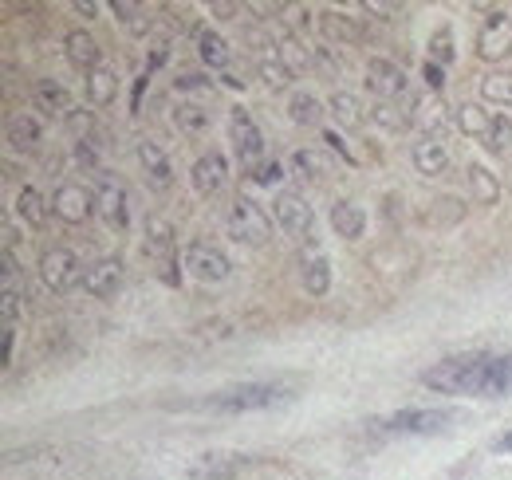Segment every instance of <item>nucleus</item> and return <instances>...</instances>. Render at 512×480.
<instances>
[{"instance_id":"obj_1","label":"nucleus","mask_w":512,"mask_h":480,"mask_svg":"<svg viewBox=\"0 0 512 480\" xmlns=\"http://www.w3.org/2000/svg\"><path fill=\"white\" fill-rule=\"evenodd\" d=\"M422 382L438 394L505 398L512 390V355H457V359L430 366Z\"/></svg>"},{"instance_id":"obj_2","label":"nucleus","mask_w":512,"mask_h":480,"mask_svg":"<svg viewBox=\"0 0 512 480\" xmlns=\"http://www.w3.org/2000/svg\"><path fill=\"white\" fill-rule=\"evenodd\" d=\"M288 390L272 386V382H241L229 390H217L213 398L201 402V410H217V414H249V410H268L276 402H284Z\"/></svg>"},{"instance_id":"obj_3","label":"nucleus","mask_w":512,"mask_h":480,"mask_svg":"<svg viewBox=\"0 0 512 480\" xmlns=\"http://www.w3.org/2000/svg\"><path fill=\"white\" fill-rule=\"evenodd\" d=\"M272 213H276V225L292 240H300V244L316 240V213H312V205L300 193H276Z\"/></svg>"},{"instance_id":"obj_4","label":"nucleus","mask_w":512,"mask_h":480,"mask_svg":"<svg viewBox=\"0 0 512 480\" xmlns=\"http://www.w3.org/2000/svg\"><path fill=\"white\" fill-rule=\"evenodd\" d=\"M229 229L233 237L245 240V244H268L272 240V217L264 213V205L253 201V197H237L233 209H229Z\"/></svg>"},{"instance_id":"obj_5","label":"nucleus","mask_w":512,"mask_h":480,"mask_svg":"<svg viewBox=\"0 0 512 480\" xmlns=\"http://www.w3.org/2000/svg\"><path fill=\"white\" fill-rule=\"evenodd\" d=\"M182 264L190 268V276L201 280V284H221V280L233 276V260L217 244H209V240H193L190 248H186V256H182Z\"/></svg>"},{"instance_id":"obj_6","label":"nucleus","mask_w":512,"mask_h":480,"mask_svg":"<svg viewBox=\"0 0 512 480\" xmlns=\"http://www.w3.org/2000/svg\"><path fill=\"white\" fill-rule=\"evenodd\" d=\"M146 256H154L162 264V280L170 288L182 284V272H174L178 268V240H174V225L170 221H162V217L146 221Z\"/></svg>"},{"instance_id":"obj_7","label":"nucleus","mask_w":512,"mask_h":480,"mask_svg":"<svg viewBox=\"0 0 512 480\" xmlns=\"http://www.w3.org/2000/svg\"><path fill=\"white\" fill-rule=\"evenodd\" d=\"M40 280H44V288L64 296L75 284H83V264H79V256L71 248H48L40 256Z\"/></svg>"},{"instance_id":"obj_8","label":"nucleus","mask_w":512,"mask_h":480,"mask_svg":"<svg viewBox=\"0 0 512 480\" xmlns=\"http://www.w3.org/2000/svg\"><path fill=\"white\" fill-rule=\"evenodd\" d=\"M229 130H233L237 162H241V170H245V178H249L256 166H260V158H264V134L256 130V122L249 119V111H241V107H233V115H229Z\"/></svg>"},{"instance_id":"obj_9","label":"nucleus","mask_w":512,"mask_h":480,"mask_svg":"<svg viewBox=\"0 0 512 480\" xmlns=\"http://www.w3.org/2000/svg\"><path fill=\"white\" fill-rule=\"evenodd\" d=\"M481 60H505L512 52V8H493L477 32Z\"/></svg>"},{"instance_id":"obj_10","label":"nucleus","mask_w":512,"mask_h":480,"mask_svg":"<svg viewBox=\"0 0 512 480\" xmlns=\"http://www.w3.org/2000/svg\"><path fill=\"white\" fill-rule=\"evenodd\" d=\"M99 209V197L87 189V185H79V181H64L56 193H52V213L67 221V225H83L91 213Z\"/></svg>"},{"instance_id":"obj_11","label":"nucleus","mask_w":512,"mask_h":480,"mask_svg":"<svg viewBox=\"0 0 512 480\" xmlns=\"http://www.w3.org/2000/svg\"><path fill=\"white\" fill-rule=\"evenodd\" d=\"M457 421V410H398L386 418V429L394 433H446Z\"/></svg>"},{"instance_id":"obj_12","label":"nucleus","mask_w":512,"mask_h":480,"mask_svg":"<svg viewBox=\"0 0 512 480\" xmlns=\"http://www.w3.org/2000/svg\"><path fill=\"white\" fill-rule=\"evenodd\" d=\"M363 79H367V91L379 95L383 103H394V99L406 95V71L390 60H367Z\"/></svg>"},{"instance_id":"obj_13","label":"nucleus","mask_w":512,"mask_h":480,"mask_svg":"<svg viewBox=\"0 0 512 480\" xmlns=\"http://www.w3.org/2000/svg\"><path fill=\"white\" fill-rule=\"evenodd\" d=\"M123 288V260H95L83 272V292L95 300H115Z\"/></svg>"},{"instance_id":"obj_14","label":"nucleus","mask_w":512,"mask_h":480,"mask_svg":"<svg viewBox=\"0 0 512 480\" xmlns=\"http://www.w3.org/2000/svg\"><path fill=\"white\" fill-rule=\"evenodd\" d=\"M193 189L201 193V197H217L221 189H225V181H229V162L217 154V150H209V154H201L197 162H193Z\"/></svg>"},{"instance_id":"obj_15","label":"nucleus","mask_w":512,"mask_h":480,"mask_svg":"<svg viewBox=\"0 0 512 480\" xmlns=\"http://www.w3.org/2000/svg\"><path fill=\"white\" fill-rule=\"evenodd\" d=\"M64 52H67V63H71L75 71H83V75H91L95 67H103V48H99V40H95L91 32H83V28L67 32Z\"/></svg>"},{"instance_id":"obj_16","label":"nucleus","mask_w":512,"mask_h":480,"mask_svg":"<svg viewBox=\"0 0 512 480\" xmlns=\"http://www.w3.org/2000/svg\"><path fill=\"white\" fill-rule=\"evenodd\" d=\"M138 162H142V170H146V181H150V189H158V193H166L170 185H174V166H170V158L162 154V146L158 142H138Z\"/></svg>"},{"instance_id":"obj_17","label":"nucleus","mask_w":512,"mask_h":480,"mask_svg":"<svg viewBox=\"0 0 512 480\" xmlns=\"http://www.w3.org/2000/svg\"><path fill=\"white\" fill-rule=\"evenodd\" d=\"M99 213H103V221L111 225V229H119V233H127L130 225V209H127V189L123 185H115V181L103 178V185H99Z\"/></svg>"},{"instance_id":"obj_18","label":"nucleus","mask_w":512,"mask_h":480,"mask_svg":"<svg viewBox=\"0 0 512 480\" xmlns=\"http://www.w3.org/2000/svg\"><path fill=\"white\" fill-rule=\"evenodd\" d=\"M410 158H414V170H418L422 178H442V174L449 170V150L438 142V138H422V142H414Z\"/></svg>"},{"instance_id":"obj_19","label":"nucleus","mask_w":512,"mask_h":480,"mask_svg":"<svg viewBox=\"0 0 512 480\" xmlns=\"http://www.w3.org/2000/svg\"><path fill=\"white\" fill-rule=\"evenodd\" d=\"M253 457H241V453H205L197 465H193V477L201 480H225L241 469H249Z\"/></svg>"},{"instance_id":"obj_20","label":"nucleus","mask_w":512,"mask_h":480,"mask_svg":"<svg viewBox=\"0 0 512 480\" xmlns=\"http://www.w3.org/2000/svg\"><path fill=\"white\" fill-rule=\"evenodd\" d=\"M410 122L426 134V138H438L442 130L449 126V107L434 95V99H418L414 111H410Z\"/></svg>"},{"instance_id":"obj_21","label":"nucleus","mask_w":512,"mask_h":480,"mask_svg":"<svg viewBox=\"0 0 512 480\" xmlns=\"http://www.w3.org/2000/svg\"><path fill=\"white\" fill-rule=\"evenodd\" d=\"M331 229L343 240H359L367 233V213H363V205H355V201H335V205H331Z\"/></svg>"},{"instance_id":"obj_22","label":"nucleus","mask_w":512,"mask_h":480,"mask_svg":"<svg viewBox=\"0 0 512 480\" xmlns=\"http://www.w3.org/2000/svg\"><path fill=\"white\" fill-rule=\"evenodd\" d=\"M32 99H36V107H40L44 115H60V119L71 115V95H67L64 83H56V79H36Z\"/></svg>"},{"instance_id":"obj_23","label":"nucleus","mask_w":512,"mask_h":480,"mask_svg":"<svg viewBox=\"0 0 512 480\" xmlns=\"http://www.w3.org/2000/svg\"><path fill=\"white\" fill-rule=\"evenodd\" d=\"M4 138H8V146H12V150L28 154V150H36V146H40V122L32 119V115H12L8 126H4Z\"/></svg>"},{"instance_id":"obj_24","label":"nucleus","mask_w":512,"mask_h":480,"mask_svg":"<svg viewBox=\"0 0 512 480\" xmlns=\"http://www.w3.org/2000/svg\"><path fill=\"white\" fill-rule=\"evenodd\" d=\"M465 174H469V189H473V201H477V205H489V209H493V205L501 201V181L493 178V170H485V166L473 162Z\"/></svg>"},{"instance_id":"obj_25","label":"nucleus","mask_w":512,"mask_h":480,"mask_svg":"<svg viewBox=\"0 0 512 480\" xmlns=\"http://www.w3.org/2000/svg\"><path fill=\"white\" fill-rule=\"evenodd\" d=\"M115 95H119L115 71L111 67H95L87 75V99H91V107H107V103H115Z\"/></svg>"},{"instance_id":"obj_26","label":"nucleus","mask_w":512,"mask_h":480,"mask_svg":"<svg viewBox=\"0 0 512 480\" xmlns=\"http://www.w3.org/2000/svg\"><path fill=\"white\" fill-rule=\"evenodd\" d=\"M48 201H44V193L40 189H32V185H24L20 193H16V213L32 225V229H44V221H48Z\"/></svg>"},{"instance_id":"obj_27","label":"nucleus","mask_w":512,"mask_h":480,"mask_svg":"<svg viewBox=\"0 0 512 480\" xmlns=\"http://www.w3.org/2000/svg\"><path fill=\"white\" fill-rule=\"evenodd\" d=\"M304 288L316 296V300H323L327 292H331V264H327V256H320V252H312L304 264Z\"/></svg>"},{"instance_id":"obj_28","label":"nucleus","mask_w":512,"mask_h":480,"mask_svg":"<svg viewBox=\"0 0 512 480\" xmlns=\"http://www.w3.org/2000/svg\"><path fill=\"white\" fill-rule=\"evenodd\" d=\"M327 107H331L335 122H339V126H347V130H359V126L367 122V119H363V103H359L355 95H347V91H335Z\"/></svg>"},{"instance_id":"obj_29","label":"nucleus","mask_w":512,"mask_h":480,"mask_svg":"<svg viewBox=\"0 0 512 480\" xmlns=\"http://www.w3.org/2000/svg\"><path fill=\"white\" fill-rule=\"evenodd\" d=\"M320 28L331 40H343V44H359V40H363V28H359L351 16H343V12H323Z\"/></svg>"},{"instance_id":"obj_30","label":"nucleus","mask_w":512,"mask_h":480,"mask_svg":"<svg viewBox=\"0 0 512 480\" xmlns=\"http://www.w3.org/2000/svg\"><path fill=\"white\" fill-rule=\"evenodd\" d=\"M197 52H201V60L209 63V67H221V71L233 63V52H229V44H225L217 32H205V28L197 32Z\"/></svg>"},{"instance_id":"obj_31","label":"nucleus","mask_w":512,"mask_h":480,"mask_svg":"<svg viewBox=\"0 0 512 480\" xmlns=\"http://www.w3.org/2000/svg\"><path fill=\"white\" fill-rule=\"evenodd\" d=\"M457 126H461V134H469V138H485L489 126H493V115H489L485 107H477V103H461V107H457Z\"/></svg>"},{"instance_id":"obj_32","label":"nucleus","mask_w":512,"mask_h":480,"mask_svg":"<svg viewBox=\"0 0 512 480\" xmlns=\"http://www.w3.org/2000/svg\"><path fill=\"white\" fill-rule=\"evenodd\" d=\"M481 99L493 107H512V71H493L481 79Z\"/></svg>"},{"instance_id":"obj_33","label":"nucleus","mask_w":512,"mask_h":480,"mask_svg":"<svg viewBox=\"0 0 512 480\" xmlns=\"http://www.w3.org/2000/svg\"><path fill=\"white\" fill-rule=\"evenodd\" d=\"M323 115L320 99L316 95H308V91H296L292 99H288V119L296 122V126H316Z\"/></svg>"},{"instance_id":"obj_34","label":"nucleus","mask_w":512,"mask_h":480,"mask_svg":"<svg viewBox=\"0 0 512 480\" xmlns=\"http://www.w3.org/2000/svg\"><path fill=\"white\" fill-rule=\"evenodd\" d=\"M174 126H178L182 134H205V130H209V111L197 107V103H178V107H174Z\"/></svg>"},{"instance_id":"obj_35","label":"nucleus","mask_w":512,"mask_h":480,"mask_svg":"<svg viewBox=\"0 0 512 480\" xmlns=\"http://www.w3.org/2000/svg\"><path fill=\"white\" fill-rule=\"evenodd\" d=\"M256 71H260V79H264L272 91H284L288 79H292V67L280 60V52H276V56H260V60H256Z\"/></svg>"},{"instance_id":"obj_36","label":"nucleus","mask_w":512,"mask_h":480,"mask_svg":"<svg viewBox=\"0 0 512 480\" xmlns=\"http://www.w3.org/2000/svg\"><path fill=\"white\" fill-rule=\"evenodd\" d=\"M512 142V119H505V115H493V126H489V134L481 138V146L485 150H493V154H505Z\"/></svg>"},{"instance_id":"obj_37","label":"nucleus","mask_w":512,"mask_h":480,"mask_svg":"<svg viewBox=\"0 0 512 480\" xmlns=\"http://www.w3.org/2000/svg\"><path fill=\"white\" fill-rule=\"evenodd\" d=\"M296 170L300 174H308V178H323V174H331V162L327 158H320L316 150H296Z\"/></svg>"},{"instance_id":"obj_38","label":"nucleus","mask_w":512,"mask_h":480,"mask_svg":"<svg viewBox=\"0 0 512 480\" xmlns=\"http://www.w3.org/2000/svg\"><path fill=\"white\" fill-rule=\"evenodd\" d=\"M371 119L379 122V126H386V130H402V126L410 122V115H402L394 103H383V99H379V103L371 107Z\"/></svg>"},{"instance_id":"obj_39","label":"nucleus","mask_w":512,"mask_h":480,"mask_svg":"<svg viewBox=\"0 0 512 480\" xmlns=\"http://www.w3.org/2000/svg\"><path fill=\"white\" fill-rule=\"evenodd\" d=\"M430 60L438 63V67H446L453 60V32L449 28H438L434 36H430Z\"/></svg>"},{"instance_id":"obj_40","label":"nucleus","mask_w":512,"mask_h":480,"mask_svg":"<svg viewBox=\"0 0 512 480\" xmlns=\"http://www.w3.org/2000/svg\"><path fill=\"white\" fill-rule=\"evenodd\" d=\"M174 91H182V95H213V79L209 75H178Z\"/></svg>"},{"instance_id":"obj_41","label":"nucleus","mask_w":512,"mask_h":480,"mask_svg":"<svg viewBox=\"0 0 512 480\" xmlns=\"http://www.w3.org/2000/svg\"><path fill=\"white\" fill-rule=\"evenodd\" d=\"M280 178H284L280 162H260L253 174H249V181H253V185H276Z\"/></svg>"},{"instance_id":"obj_42","label":"nucleus","mask_w":512,"mask_h":480,"mask_svg":"<svg viewBox=\"0 0 512 480\" xmlns=\"http://www.w3.org/2000/svg\"><path fill=\"white\" fill-rule=\"evenodd\" d=\"M422 79H426V87H430V91H442V87H446V71H442L434 60L422 63Z\"/></svg>"},{"instance_id":"obj_43","label":"nucleus","mask_w":512,"mask_h":480,"mask_svg":"<svg viewBox=\"0 0 512 480\" xmlns=\"http://www.w3.org/2000/svg\"><path fill=\"white\" fill-rule=\"evenodd\" d=\"M323 142H327V150H335V154H339V158H343L347 166H355V154L347 150V142H343V138H339L335 130H323Z\"/></svg>"},{"instance_id":"obj_44","label":"nucleus","mask_w":512,"mask_h":480,"mask_svg":"<svg viewBox=\"0 0 512 480\" xmlns=\"http://www.w3.org/2000/svg\"><path fill=\"white\" fill-rule=\"evenodd\" d=\"M312 63H320V67L327 71V75H335V71L343 67V63H339L335 56H331V48H312Z\"/></svg>"},{"instance_id":"obj_45","label":"nucleus","mask_w":512,"mask_h":480,"mask_svg":"<svg viewBox=\"0 0 512 480\" xmlns=\"http://www.w3.org/2000/svg\"><path fill=\"white\" fill-rule=\"evenodd\" d=\"M111 12H115L119 20H127V24H134V16H142V8L130 4V0H111Z\"/></svg>"},{"instance_id":"obj_46","label":"nucleus","mask_w":512,"mask_h":480,"mask_svg":"<svg viewBox=\"0 0 512 480\" xmlns=\"http://www.w3.org/2000/svg\"><path fill=\"white\" fill-rule=\"evenodd\" d=\"M67 126H71L75 134L91 138V115H79V111H71V115H67Z\"/></svg>"},{"instance_id":"obj_47","label":"nucleus","mask_w":512,"mask_h":480,"mask_svg":"<svg viewBox=\"0 0 512 480\" xmlns=\"http://www.w3.org/2000/svg\"><path fill=\"white\" fill-rule=\"evenodd\" d=\"M209 12H217V16H225V20H233V16L241 12V4H225V0H217V4H209Z\"/></svg>"},{"instance_id":"obj_48","label":"nucleus","mask_w":512,"mask_h":480,"mask_svg":"<svg viewBox=\"0 0 512 480\" xmlns=\"http://www.w3.org/2000/svg\"><path fill=\"white\" fill-rule=\"evenodd\" d=\"M493 453H512V429L505 433V437H497V441H493Z\"/></svg>"},{"instance_id":"obj_49","label":"nucleus","mask_w":512,"mask_h":480,"mask_svg":"<svg viewBox=\"0 0 512 480\" xmlns=\"http://www.w3.org/2000/svg\"><path fill=\"white\" fill-rule=\"evenodd\" d=\"M75 12H83V16H95V4H91V0H75Z\"/></svg>"}]
</instances>
